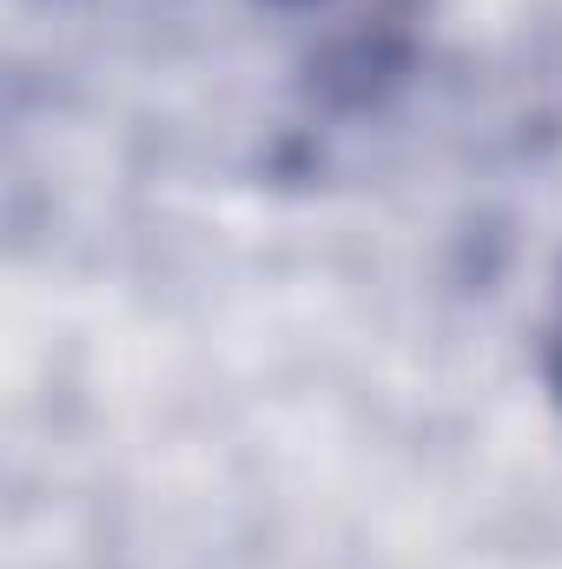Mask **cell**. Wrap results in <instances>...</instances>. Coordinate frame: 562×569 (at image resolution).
Instances as JSON below:
<instances>
[{"mask_svg":"<svg viewBox=\"0 0 562 569\" xmlns=\"http://www.w3.org/2000/svg\"><path fill=\"white\" fill-rule=\"evenodd\" d=\"M556 378H562V351H556Z\"/></svg>","mask_w":562,"mask_h":569,"instance_id":"6da1fadb","label":"cell"}]
</instances>
